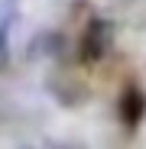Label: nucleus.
Here are the masks:
<instances>
[{"label": "nucleus", "mask_w": 146, "mask_h": 149, "mask_svg": "<svg viewBox=\"0 0 146 149\" xmlns=\"http://www.w3.org/2000/svg\"><path fill=\"white\" fill-rule=\"evenodd\" d=\"M110 45H114V26H110V19H91L81 39H78V52L85 62H97V58H104L110 52Z\"/></svg>", "instance_id": "nucleus-1"}, {"label": "nucleus", "mask_w": 146, "mask_h": 149, "mask_svg": "<svg viewBox=\"0 0 146 149\" xmlns=\"http://www.w3.org/2000/svg\"><path fill=\"white\" fill-rule=\"evenodd\" d=\"M143 117H146V94L140 88H127L124 97H120V120L127 127H136Z\"/></svg>", "instance_id": "nucleus-2"}]
</instances>
